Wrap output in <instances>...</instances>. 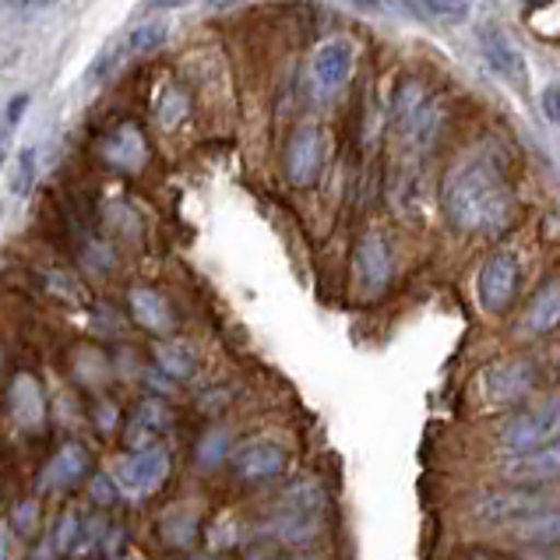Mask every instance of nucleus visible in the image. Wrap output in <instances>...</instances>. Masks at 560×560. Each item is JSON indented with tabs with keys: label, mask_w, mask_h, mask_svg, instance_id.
Returning a JSON list of instances; mask_svg holds the SVG:
<instances>
[{
	"label": "nucleus",
	"mask_w": 560,
	"mask_h": 560,
	"mask_svg": "<svg viewBox=\"0 0 560 560\" xmlns=\"http://www.w3.org/2000/svg\"><path fill=\"white\" fill-rule=\"evenodd\" d=\"M163 43H166V22H145V25L127 32L124 50L135 54V57H145V54H155Z\"/></svg>",
	"instance_id": "nucleus-19"
},
{
	"label": "nucleus",
	"mask_w": 560,
	"mask_h": 560,
	"mask_svg": "<svg viewBox=\"0 0 560 560\" xmlns=\"http://www.w3.org/2000/svg\"><path fill=\"white\" fill-rule=\"evenodd\" d=\"M511 539L525 542V547H553L560 542V508H542L529 518H518L511 525Z\"/></svg>",
	"instance_id": "nucleus-14"
},
{
	"label": "nucleus",
	"mask_w": 560,
	"mask_h": 560,
	"mask_svg": "<svg viewBox=\"0 0 560 560\" xmlns=\"http://www.w3.org/2000/svg\"><path fill=\"white\" fill-rule=\"evenodd\" d=\"M170 472V455L163 452V447H145V452L131 455L120 466V483L124 490L131 493H152L163 487V479Z\"/></svg>",
	"instance_id": "nucleus-10"
},
{
	"label": "nucleus",
	"mask_w": 560,
	"mask_h": 560,
	"mask_svg": "<svg viewBox=\"0 0 560 560\" xmlns=\"http://www.w3.org/2000/svg\"><path fill=\"white\" fill-rule=\"evenodd\" d=\"M11 8H43V4H54V0H8Z\"/></svg>",
	"instance_id": "nucleus-28"
},
{
	"label": "nucleus",
	"mask_w": 560,
	"mask_h": 560,
	"mask_svg": "<svg viewBox=\"0 0 560 560\" xmlns=\"http://www.w3.org/2000/svg\"><path fill=\"white\" fill-rule=\"evenodd\" d=\"M501 476L508 479V483H533V487L550 483V479L560 476V441L515 452L501 466Z\"/></svg>",
	"instance_id": "nucleus-9"
},
{
	"label": "nucleus",
	"mask_w": 560,
	"mask_h": 560,
	"mask_svg": "<svg viewBox=\"0 0 560 560\" xmlns=\"http://www.w3.org/2000/svg\"><path fill=\"white\" fill-rule=\"evenodd\" d=\"M159 366H163L170 377H190L195 374V353L177 346V342H170V346L159 349Z\"/></svg>",
	"instance_id": "nucleus-20"
},
{
	"label": "nucleus",
	"mask_w": 560,
	"mask_h": 560,
	"mask_svg": "<svg viewBox=\"0 0 560 560\" xmlns=\"http://www.w3.org/2000/svg\"><path fill=\"white\" fill-rule=\"evenodd\" d=\"M536 377H539V371L529 357H508L490 366L483 377V388L493 406H515L533 395Z\"/></svg>",
	"instance_id": "nucleus-4"
},
{
	"label": "nucleus",
	"mask_w": 560,
	"mask_h": 560,
	"mask_svg": "<svg viewBox=\"0 0 560 560\" xmlns=\"http://www.w3.org/2000/svg\"><path fill=\"white\" fill-rule=\"evenodd\" d=\"M357 271H360V282L371 293H381L384 285L392 282V250H388V240H384L377 230L363 233L360 247H357Z\"/></svg>",
	"instance_id": "nucleus-12"
},
{
	"label": "nucleus",
	"mask_w": 560,
	"mask_h": 560,
	"mask_svg": "<svg viewBox=\"0 0 560 560\" xmlns=\"http://www.w3.org/2000/svg\"><path fill=\"white\" fill-rule=\"evenodd\" d=\"M208 8H233V4H240V0H205Z\"/></svg>",
	"instance_id": "nucleus-29"
},
{
	"label": "nucleus",
	"mask_w": 560,
	"mask_h": 560,
	"mask_svg": "<svg viewBox=\"0 0 560 560\" xmlns=\"http://www.w3.org/2000/svg\"><path fill=\"white\" fill-rule=\"evenodd\" d=\"M430 8H438L441 14H462L469 8V0H427Z\"/></svg>",
	"instance_id": "nucleus-25"
},
{
	"label": "nucleus",
	"mask_w": 560,
	"mask_h": 560,
	"mask_svg": "<svg viewBox=\"0 0 560 560\" xmlns=\"http://www.w3.org/2000/svg\"><path fill=\"white\" fill-rule=\"evenodd\" d=\"M441 208L462 233H498L515 215V195L493 159L469 155L444 177Z\"/></svg>",
	"instance_id": "nucleus-1"
},
{
	"label": "nucleus",
	"mask_w": 560,
	"mask_h": 560,
	"mask_svg": "<svg viewBox=\"0 0 560 560\" xmlns=\"http://www.w3.org/2000/svg\"><path fill=\"white\" fill-rule=\"evenodd\" d=\"M476 293H479V303H483L487 314L508 311L511 300L518 296V261L504 250L490 254V258L483 261V268H479Z\"/></svg>",
	"instance_id": "nucleus-6"
},
{
	"label": "nucleus",
	"mask_w": 560,
	"mask_h": 560,
	"mask_svg": "<svg viewBox=\"0 0 560 560\" xmlns=\"http://www.w3.org/2000/svg\"><path fill=\"white\" fill-rule=\"evenodd\" d=\"M131 311L145 328L152 331H170L173 328V311L170 303L155 290H131Z\"/></svg>",
	"instance_id": "nucleus-18"
},
{
	"label": "nucleus",
	"mask_w": 560,
	"mask_h": 560,
	"mask_svg": "<svg viewBox=\"0 0 560 560\" xmlns=\"http://www.w3.org/2000/svg\"><path fill=\"white\" fill-rule=\"evenodd\" d=\"M28 106V95H19V100H11V106H8V127H14L22 120V109Z\"/></svg>",
	"instance_id": "nucleus-26"
},
{
	"label": "nucleus",
	"mask_w": 560,
	"mask_h": 560,
	"mask_svg": "<svg viewBox=\"0 0 560 560\" xmlns=\"http://www.w3.org/2000/svg\"><path fill=\"white\" fill-rule=\"evenodd\" d=\"M550 508V493L539 490L533 483H511L501 490H487L472 501V518L483 525H504V522H518L529 518L536 511Z\"/></svg>",
	"instance_id": "nucleus-2"
},
{
	"label": "nucleus",
	"mask_w": 560,
	"mask_h": 560,
	"mask_svg": "<svg viewBox=\"0 0 560 560\" xmlns=\"http://www.w3.org/2000/svg\"><path fill=\"white\" fill-rule=\"evenodd\" d=\"M89 476V452L82 444H68L54 455L50 469H46V483L54 490H68L74 483H82Z\"/></svg>",
	"instance_id": "nucleus-16"
},
{
	"label": "nucleus",
	"mask_w": 560,
	"mask_h": 560,
	"mask_svg": "<svg viewBox=\"0 0 560 560\" xmlns=\"http://www.w3.org/2000/svg\"><path fill=\"white\" fill-rule=\"evenodd\" d=\"M479 43H483V54H487V60H490V68L498 71V74L504 78V82L518 85V89L529 85V68H525V60H522V54L515 50V43H511V39L504 36V28L487 25V28H483V36H479Z\"/></svg>",
	"instance_id": "nucleus-11"
},
{
	"label": "nucleus",
	"mask_w": 560,
	"mask_h": 560,
	"mask_svg": "<svg viewBox=\"0 0 560 560\" xmlns=\"http://www.w3.org/2000/svg\"><path fill=\"white\" fill-rule=\"evenodd\" d=\"M285 462L290 458H285V452L276 441H247L230 455V466H233L236 479H244L247 487L279 479L285 472Z\"/></svg>",
	"instance_id": "nucleus-7"
},
{
	"label": "nucleus",
	"mask_w": 560,
	"mask_h": 560,
	"mask_svg": "<svg viewBox=\"0 0 560 560\" xmlns=\"http://www.w3.org/2000/svg\"><path fill=\"white\" fill-rule=\"evenodd\" d=\"M525 4H533V8H547V4H553V0H525Z\"/></svg>",
	"instance_id": "nucleus-31"
},
{
	"label": "nucleus",
	"mask_w": 560,
	"mask_h": 560,
	"mask_svg": "<svg viewBox=\"0 0 560 560\" xmlns=\"http://www.w3.org/2000/svg\"><path fill=\"white\" fill-rule=\"evenodd\" d=\"M542 114H547L550 124L560 127V89L557 85H550L547 92H542Z\"/></svg>",
	"instance_id": "nucleus-23"
},
{
	"label": "nucleus",
	"mask_w": 560,
	"mask_h": 560,
	"mask_svg": "<svg viewBox=\"0 0 560 560\" xmlns=\"http://www.w3.org/2000/svg\"><path fill=\"white\" fill-rule=\"evenodd\" d=\"M360 8H377V0H357Z\"/></svg>",
	"instance_id": "nucleus-32"
},
{
	"label": "nucleus",
	"mask_w": 560,
	"mask_h": 560,
	"mask_svg": "<svg viewBox=\"0 0 560 560\" xmlns=\"http://www.w3.org/2000/svg\"><path fill=\"white\" fill-rule=\"evenodd\" d=\"M222 455H226V434H208V441H201V466H215Z\"/></svg>",
	"instance_id": "nucleus-22"
},
{
	"label": "nucleus",
	"mask_w": 560,
	"mask_h": 560,
	"mask_svg": "<svg viewBox=\"0 0 560 560\" xmlns=\"http://www.w3.org/2000/svg\"><path fill=\"white\" fill-rule=\"evenodd\" d=\"M149 8H155V11H163V8H184L187 0H145Z\"/></svg>",
	"instance_id": "nucleus-27"
},
{
	"label": "nucleus",
	"mask_w": 560,
	"mask_h": 560,
	"mask_svg": "<svg viewBox=\"0 0 560 560\" xmlns=\"http://www.w3.org/2000/svg\"><path fill=\"white\" fill-rule=\"evenodd\" d=\"M557 438H560V398H547V402L522 409L518 416H511L501 430V444H508L511 452L550 444Z\"/></svg>",
	"instance_id": "nucleus-3"
},
{
	"label": "nucleus",
	"mask_w": 560,
	"mask_h": 560,
	"mask_svg": "<svg viewBox=\"0 0 560 560\" xmlns=\"http://www.w3.org/2000/svg\"><path fill=\"white\" fill-rule=\"evenodd\" d=\"M187 109H190L187 95L177 92V89H170L163 95V103H159V124H163V127H177L187 117Z\"/></svg>",
	"instance_id": "nucleus-21"
},
{
	"label": "nucleus",
	"mask_w": 560,
	"mask_h": 560,
	"mask_svg": "<svg viewBox=\"0 0 560 560\" xmlns=\"http://www.w3.org/2000/svg\"><path fill=\"white\" fill-rule=\"evenodd\" d=\"M525 322H529V328L536 335H550L553 328H560V279L542 282V290L529 303Z\"/></svg>",
	"instance_id": "nucleus-17"
},
{
	"label": "nucleus",
	"mask_w": 560,
	"mask_h": 560,
	"mask_svg": "<svg viewBox=\"0 0 560 560\" xmlns=\"http://www.w3.org/2000/svg\"><path fill=\"white\" fill-rule=\"evenodd\" d=\"M4 152H8V135H0V163H4Z\"/></svg>",
	"instance_id": "nucleus-30"
},
{
	"label": "nucleus",
	"mask_w": 560,
	"mask_h": 560,
	"mask_svg": "<svg viewBox=\"0 0 560 560\" xmlns=\"http://www.w3.org/2000/svg\"><path fill=\"white\" fill-rule=\"evenodd\" d=\"M32 163H36V152H22V166H19V184H14V187H19V190H28V180H32Z\"/></svg>",
	"instance_id": "nucleus-24"
},
{
	"label": "nucleus",
	"mask_w": 560,
	"mask_h": 560,
	"mask_svg": "<svg viewBox=\"0 0 560 560\" xmlns=\"http://www.w3.org/2000/svg\"><path fill=\"white\" fill-rule=\"evenodd\" d=\"M311 71H314V82L325 92L342 89L349 82V74H353V46L342 43V39L325 43L322 50L314 54Z\"/></svg>",
	"instance_id": "nucleus-13"
},
{
	"label": "nucleus",
	"mask_w": 560,
	"mask_h": 560,
	"mask_svg": "<svg viewBox=\"0 0 560 560\" xmlns=\"http://www.w3.org/2000/svg\"><path fill=\"white\" fill-rule=\"evenodd\" d=\"M325 170V135L322 127L303 124L285 145V177L293 187H314Z\"/></svg>",
	"instance_id": "nucleus-5"
},
{
	"label": "nucleus",
	"mask_w": 560,
	"mask_h": 560,
	"mask_svg": "<svg viewBox=\"0 0 560 560\" xmlns=\"http://www.w3.org/2000/svg\"><path fill=\"white\" fill-rule=\"evenodd\" d=\"M392 117H395L398 131L409 135V138H420L438 124L434 106H430V95L420 82H416V78H402V82H398L395 100H392Z\"/></svg>",
	"instance_id": "nucleus-8"
},
{
	"label": "nucleus",
	"mask_w": 560,
	"mask_h": 560,
	"mask_svg": "<svg viewBox=\"0 0 560 560\" xmlns=\"http://www.w3.org/2000/svg\"><path fill=\"white\" fill-rule=\"evenodd\" d=\"M8 409L14 416V423H22V427H36L43 420V392H39L36 377H28V374H14L11 377Z\"/></svg>",
	"instance_id": "nucleus-15"
}]
</instances>
